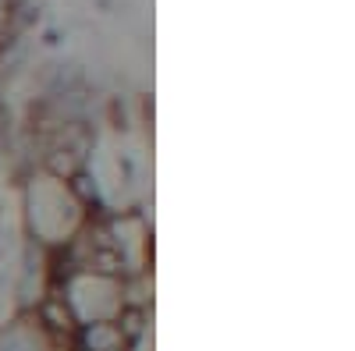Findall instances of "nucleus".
<instances>
[{
  "instance_id": "f257e3e1",
  "label": "nucleus",
  "mask_w": 355,
  "mask_h": 351,
  "mask_svg": "<svg viewBox=\"0 0 355 351\" xmlns=\"http://www.w3.org/2000/svg\"><path fill=\"white\" fill-rule=\"evenodd\" d=\"M125 344H128V337L121 334V323H110V319L85 323V330H82L85 351H125Z\"/></svg>"
}]
</instances>
